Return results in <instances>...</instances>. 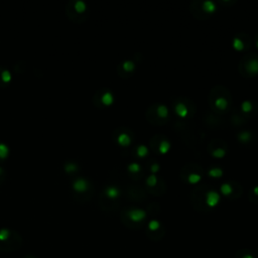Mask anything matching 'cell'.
Instances as JSON below:
<instances>
[{"mask_svg":"<svg viewBox=\"0 0 258 258\" xmlns=\"http://www.w3.org/2000/svg\"><path fill=\"white\" fill-rule=\"evenodd\" d=\"M220 200H221L220 194L216 191H209L206 194V204L210 208H215L220 203Z\"/></svg>","mask_w":258,"mask_h":258,"instance_id":"cell-1","label":"cell"},{"mask_svg":"<svg viewBox=\"0 0 258 258\" xmlns=\"http://www.w3.org/2000/svg\"><path fill=\"white\" fill-rule=\"evenodd\" d=\"M128 217L131 221L138 223L146 218V212L142 209H132L128 212Z\"/></svg>","mask_w":258,"mask_h":258,"instance_id":"cell-2","label":"cell"},{"mask_svg":"<svg viewBox=\"0 0 258 258\" xmlns=\"http://www.w3.org/2000/svg\"><path fill=\"white\" fill-rule=\"evenodd\" d=\"M89 187H90L89 185V181L86 179H83V177H79V179L75 180L74 183H73V189L78 193L86 192L89 189Z\"/></svg>","mask_w":258,"mask_h":258,"instance_id":"cell-3","label":"cell"},{"mask_svg":"<svg viewBox=\"0 0 258 258\" xmlns=\"http://www.w3.org/2000/svg\"><path fill=\"white\" fill-rule=\"evenodd\" d=\"M105 195H106L109 199H116L120 196V189L115 187V185H109L105 189Z\"/></svg>","mask_w":258,"mask_h":258,"instance_id":"cell-4","label":"cell"},{"mask_svg":"<svg viewBox=\"0 0 258 258\" xmlns=\"http://www.w3.org/2000/svg\"><path fill=\"white\" fill-rule=\"evenodd\" d=\"M175 111L176 115L180 118H185L189 114V109L184 103H177L175 107Z\"/></svg>","mask_w":258,"mask_h":258,"instance_id":"cell-5","label":"cell"},{"mask_svg":"<svg viewBox=\"0 0 258 258\" xmlns=\"http://www.w3.org/2000/svg\"><path fill=\"white\" fill-rule=\"evenodd\" d=\"M117 141H118L119 145H121V146H129L132 142L131 137L125 132L120 133L118 137H117Z\"/></svg>","mask_w":258,"mask_h":258,"instance_id":"cell-6","label":"cell"},{"mask_svg":"<svg viewBox=\"0 0 258 258\" xmlns=\"http://www.w3.org/2000/svg\"><path fill=\"white\" fill-rule=\"evenodd\" d=\"M203 9L206 12H208V13H213V12L216 11L217 5L212 0H206V1L203 2Z\"/></svg>","mask_w":258,"mask_h":258,"instance_id":"cell-7","label":"cell"},{"mask_svg":"<svg viewBox=\"0 0 258 258\" xmlns=\"http://www.w3.org/2000/svg\"><path fill=\"white\" fill-rule=\"evenodd\" d=\"M102 103L105 106H110L114 102V95L112 94L110 91H106L102 96Z\"/></svg>","mask_w":258,"mask_h":258,"instance_id":"cell-8","label":"cell"},{"mask_svg":"<svg viewBox=\"0 0 258 258\" xmlns=\"http://www.w3.org/2000/svg\"><path fill=\"white\" fill-rule=\"evenodd\" d=\"M215 106L220 110H226L229 106V102L224 97H218L215 100Z\"/></svg>","mask_w":258,"mask_h":258,"instance_id":"cell-9","label":"cell"},{"mask_svg":"<svg viewBox=\"0 0 258 258\" xmlns=\"http://www.w3.org/2000/svg\"><path fill=\"white\" fill-rule=\"evenodd\" d=\"M247 70L251 74H258V59H251L247 63Z\"/></svg>","mask_w":258,"mask_h":258,"instance_id":"cell-10","label":"cell"},{"mask_svg":"<svg viewBox=\"0 0 258 258\" xmlns=\"http://www.w3.org/2000/svg\"><path fill=\"white\" fill-rule=\"evenodd\" d=\"M169 149H171V142H169L168 140L164 139L159 143L158 151L161 153V154H165V153H167L169 151Z\"/></svg>","mask_w":258,"mask_h":258,"instance_id":"cell-11","label":"cell"},{"mask_svg":"<svg viewBox=\"0 0 258 258\" xmlns=\"http://www.w3.org/2000/svg\"><path fill=\"white\" fill-rule=\"evenodd\" d=\"M156 112H157V115L160 118H167L168 116V108L165 106V105L160 104L158 107L156 109Z\"/></svg>","mask_w":258,"mask_h":258,"instance_id":"cell-12","label":"cell"},{"mask_svg":"<svg viewBox=\"0 0 258 258\" xmlns=\"http://www.w3.org/2000/svg\"><path fill=\"white\" fill-rule=\"evenodd\" d=\"M220 191H221L222 195H224V196H229V195H231V194H232L233 188H232V185H230V184L224 183V184H222V185L220 187Z\"/></svg>","mask_w":258,"mask_h":258,"instance_id":"cell-13","label":"cell"},{"mask_svg":"<svg viewBox=\"0 0 258 258\" xmlns=\"http://www.w3.org/2000/svg\"><path fill=\"white\" fill-rule=\"evenodd\" d=\"M208 175L212 177H215V179H218V177H220L223 176V169L220 168V167H212L209 169L208 171Z\"/></svg>","mask_w":258,"mask_h":258,"instance_id":"cell-14","label":"cell"},{"mask_svg":"<svg viewBox=\"0 0 258 258\" xmlns=\"http://www.w3.org/2000/svg\"><path fill=\"white\" fill-rule=\"evenodd\" d=\"M251 133H250L249 131H242L240 132L239 134H238V139H239L241 142H248V141H250V139H251Z\"/></svg>","mask_w":258,"mask_h":258,"instance_id":"cell-15","label":"cell"},{"mask_svg":"<svg viewBox=\"0 0 258 258\" xmlns=\"http://www.w3.org/2000/svg\"><path fill=\"white\" fill-rule=\"evenodd\" d=\"M75 9L76 11H78V12H84L85 10L87 9V3L83 1V0H77V1L75 2Z\"/></svg>","mask_w":258,"mask_h":258,"instance_id":"cell-16","label":"cell"},{"mask_svg":"<svg viewBox=\"0 0 258 258\" xmlns=\"http://www.w3.org/2000/svg\"><path fill=\"white\" fill-rule=\"evenodd\" d=\"M8 153H9L8 145L3 142H0V158H6L8 156Z\"/></svg>","mask_w":258,"mask_h":258,"instance_id":"cell-17","label":"cell"},{"mask_svg":"<svg viewBox=\"0 0 258 258\" xmlns=\"http://www.w3.org/2000/svg\"><path fill=\"white\" fill-rule=\"evenodd\" d=\"M202 179V176L199 175V173H196V172H192V173H189V176H188V180H189V184H192V185H196L198 184L199 181L201 180Z\"/></svg>","mask_w":258,"mask_h":258,"instance_id":"cell-18","label":"cell"},{"mask_svg":"<svg viewBox=\"0 0 258 258\" xmlns=\"http://www.w3.org/2000/svg\"><path fill=\"white\" fill-rule=\"evenodd\" d=\"M136 153H137V156H139V157L142 158V157L147 156V154H148V148L145 146V145L141 144V145H139L138 147H137Z\"/></svg>","mask_w":258,"mask_h":258,"instance_id":"cell-19","label":"cell"},{"mask_svg":"<svg viewBox=\"0 0 258 258\" xmlns=\"http://www.w3.org/2000/svg\"><path fill=\"white\" fill-rule=\"evenodd\" d=\"M252 108H253V105L249 100H245L241 103V110L243 112H245V113L251 112Z\"/></svg>","mask_w":258,"mask_h":258,"instance_id":"cell-20","label":"cell"},{"mask_svg":"<svg viewBox=\"0 0 258 258\" xmlns=\"http://www.w3.org/2000/svg\"><path fill=\"white\" fill-rule=\"evenodd\" d=\"M233 47L236 51H243L244 50V42L240 38H233Z\"/></svg>","mask_w":258,"mask_h":258,"instance_id":"cell-21","label":"cell"},{"mask_svg":"<svg viewBox=\"0 0 258 258\" xmlns=\"http://www.w3.org/2000/svg\"><path fill=\"white\" fill-rule=\"evenodd\" d=\"M127 169H128V171H129V172H132V173H137V172H139V171H140L141 167H140V164H139V163H137V162H131V163H129V164H128Z\"/></svg>","mask_w":258,"mask_h":258,"instance_id":"cell-22","label":"cell"},{"mask_svg":"<svg viewBox=\"0 0 258 258\" xmlns=\"http://www.w3.org/2000/svg\"><path fill=\"white\" fill-rule=\"evenodd\" d=\"M123 69L126 72H132V71H134V69H135V64L134 62H132V60H125V62L123 63Z\"/></svg>","mask_w":258,"mask_h":258,"instance_id":"cell-23","label":"cell"},{"mask_svg":"<svg viewBox=\"0 0 258 258\" xmlns=\"http://www.w3.org/2000/svg\"><path fill=\"white\" fill-rule=\"evenodd\" d=\"M212 155L215 157V158H222V157H224L226 155V150L223 148H216L214 149V151L212 152Z\"/></svg>","mask_w":258,"mask_h":258,"instance_id":"cell-24","label":"cell"},{"mask_svg":"<svg viewBox=\"0 0 258 258\" xmlns=\"http://www.w3.org/2000/svg\"><path fill=\"white\" fill-rule=\"evenodd\" d=\"M146 184L149 185V187H154V185H156L157 184V177L155 175H151L150 176H147V179H146Z\"/></svg>","mask_w":258,"mask_h":258,"instance_id":"cell-25","label":"cell"},{"mask_svg":"<svg viewBox=\"0 0 258 258\" xmlns=\"http://www.w3.org/2000/svg\"><path fill=\"white\" fill-rule=\"evenodd\" d=\"M159 226H160V224H159L158 221L151 220L148 224V228H149V230H151V231H155V230H157L159 228Z\"/></svg>","mask_w":258,"mask_h":258,"instance_id":"cell-26","label":"cell"},{"mask_svg":"<svg viewBox=\"0 0 258 258\" xmlns=\"http://www.w3.org/2000/svg\"><path fill=\"white\" fill-rule=\"evenodd\" d=\"M77 168H78V167H77L76 163L70 162V163L66 164V167H64V171H66L67 172H72V171H77Z\"/></svg>","mask_w":258,"mask_h":258,"instance_id":"cell-27","label":"cell"},{"mask_svg":"<svg viewBox=\"0 0 258 258\" xmlns=\"http://www.w3.org/2000/svg\"><path fill=\"white\" fill-rule=\"evenodd\" d=\"M1 78L4 82H9L11 80V73L8 71V70H4L1 74Z\"/></svg>","mask_w":258,"mask_h":258,"instance_id":"cell-28","label":"cell"},{"mask_svg":"<svg viewBox=\"0 0 258 258\" xmlns=\"http://www.w3.org/2000/svg\"><path fill=\"white\" fill-rule=\"evenodd\" d=\"M159 168H160V167H159L158 163H153L150 167V171H151L152 175H155L156 172L159 171Z\"/></svg>","mask_w":258,"mask_h":258,"instance_id":"cell-29","label":"cell"},{"mask_svg":"<svg viewBox=\"0 0 258 258\" xmlns=\"http://www.w3.org/2000/svg\"><path fill=\"white\" fill-rule=\"evenodd\" d=\"M253 193L255 194L256 196H258V185H256L255 188H253Z\"/></svg>","mask_w":258,"mask_h":258,"instance_id":"cell-30","label":"cell"},{"mask_svg":"<svg viewBox=\"0 0 258 258\" xmlns=\"http://www.w3.org/2000/svg\"><path fill=\"white\" fill-rule=\"evenodd\" d=\"M244 258H253L252 256H250V255H247V256H245Z\"/></svg>","mask_w":258,"mask_h":258,"instance_id":"cell-31","label":"cell"},{"mask_svg":"<svg viewBox=\"0 0 258 258\" xmlns=\"http://www.w3.org/2000/svg\"><path fill=\"white\" fill-rule=\"evenodd\" d=\"M2 172V167H0V173Z\"/></svg>","mask_w":258,"mask_h":258,"instance_id":"cell-32","label":"cell"},{"mask_svg":"<svg viewBox=\"0 0 258 258\" xmlns=\"http://www.w3.org/2000/svg\"><path fill=\"white\" fill-rule=\"evenodd\" d=\"M256 47H258V40H257V42H256Z\"/></svg>","mask_w":258,"mask_h":258,"instance_id":"cell-33","label":"cell"}]
</instances>
